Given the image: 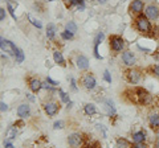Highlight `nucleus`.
<instances>
[{
  "label": "nucleus",
  "mask_w": 159,
  "mask_h": 148,
  "mask_svg": "<svg viewBox=\"0 0 159 148\" xmlns=\"http://www.w3.org/2000/svg\"><path fill=\"white\" fill-rule=\"evenodd\" d=\"M134 28L137 29L139 33L145 34V36H154V28H152V24H151V20H148L146 17L145 13L142 15H138L134 20Z\"/></svg>",
  "instance_id": "1"
},
{
  "label": "nucleus",
  "mask_w": 159,
  "mask_h": 148,
  "mask_svg": "<svg viewBox=\"0 0 159 148\" xmlns=\"http://www.w3.org/2000/svg\"><path fill=\"white\" fill-rule=\"evenodd\" d=\"M134 94H135V103L142 106H150L154 102L152 95L143 87H135L134 89Z\"/></svg>",
  "instance_id": "2"
},
{
  "label": "nucleus",
  "mask_w": 159,
  "mask_h": 148,
  "mask_svg": "<svg viewBox=\"0 0 159 148\" xmlns=\"http://www.w3.org/2000/svg\"><path fill=\"white\" fill-rule=\"evenodd\" d=\"M125 76H126V80L129 83H131V85H137L139 83V81L142 80V70L138 67H134L131 66L130 69H127L125 72Z\"/></svg>",
  "instance_id": "3"
},
{
  "label": "nucleus",
  "mask_w": 159,
  "mask_h": 148,
  "mask_svg": "<svg viewBox=\"0 0 159 148\" xmlns=\"http://www.w3.org/2000/svg\"><path fill=\"white\" fill-rule=\"evenodd\" d=\"M109 41H110V48H111L113 52H116V53L123 52L126 42H125V40H123L122 36H118V34H113V36H110V38H109Z\"/></svg>",
  "instance_id": "4"
},
{
  "label": "nucleus",
  "mask_w": 159,
  "mask_h": 148,
  "mask_svg": "<svg viewBox=\"0 0 159 148\" xmlns=\"http://www.w3.org/2000/svg\"><path fill=\"white\" fill-rule=\"evenodd\" d=\"M145 8H146V6H145L143 0H133L130 3V6H129V12L137 17L138 15H142L145 12Z\"/></svg>",
  "instance_id": "5"
},
{
  "label": "nucleus",
  "mask_w": 159,
  "mask_h": 148,
  "mask_svg": "<svg viewBox=\"0 0 159 148\" xmlns=\"http://www.w3.org/2000/svg\"><path fill=\"white\" fill-rule=\"evenodd\" d=\"M0 49H2L3 52H6L8 54H11V56H16V53L19 49L16 48V45L9 41V40H4L3 37H0Z\"/></svg>",
  "instance_id": "6"
},
{
  "label": "nucleus",
  "mask_w": 159,
  "mask_h": 148,
  "mask_svg": "<svg viewBox=\"0 0 159 148\" xmlns=\"http://www.w3.org/2000/svg\"><path fill=\"white\" fill-rule=\"evenodd\" d=\"M145 15L148 20L157 21L159 19V7L157 4H148V6H146V8H145Z\"/></svg>",
  "instance_id": "7"
},
{
  "label": "nucleus",
  "mask_w": 159,
  "mask_h": 148,
  "mask_svg": "<svg viewBox=\"0 0 159 148\" xmlns=\"http://www.w3.org/2000/svg\"><path fill=\"white\" fill-rule=\"evenodd\" d=\"M68 141L72 148H82V146H84V137L81 134H78V132H73V134L69 135Z\"/></svg>",
  "instance_id": "8"
},
{
  "label": "nucleus",
  "mask_w": 159,
  "mask_h": 148,
  "mask_svg": "<svg viewBox=\"0 0 159 148\" xmlns=\"http://www.w3.org/2000/svg\"><path fill=\"white\" fill-rule=\"evenodd\" d=\"M81 83H82V86L86 89V90H93V89H96L97 86V81H96V78H94L92 74H84L82 78H81Z\"/></svg>",
  "instance_id": "9"
},
{
  "label": "nucleus",
  "mask_w": 159,
  "mask_h": 148,
  "mask_svg": "<svg viewBox=\"0 0 159 148\" xmlns=\"http://www.w3.org/2000/svg\"><path fill=\"white\" fill-rule=\"evenodd\" d=\"M122 61L123 63H125L126 66H134L135 65V56H134V53L131 50H125V52H122Z\"/></svg>",
  "instance_id": "10"
},
{
  "label": "nucleus",
  "mask_w": 159,
  "mask_h": 148,
  "mask_svg": "<svg viewBox=\"0 0 159 148\" xmlns=\"http://www.w3.org/2000/svg\"><path fill=\"white\" fill-rule=\"evenodd\" d=\"M44 110H45V112L49 115V116H53V115H56L58 110H60V107L57 103H54V102H48L44 105Z\"/></svg>",
  "instance_id": "11"
},
{
  "label": "nucleus",
  "mask_w": 159,
  "mask_h": 148,
  "mask_svg": "<svg viewBox=\"0 0 159 148\" xmlns=\"http://www.w3.org/2000/svg\"><path fill=\"white\" fill-rule=\"evenodd\" d=\"M148 126H150L152 130H159V114L151 112V114L148 115Z\"/></svg>",
  "instance_id": "12"
},
{
  "label": "nucleus",
  "mask_w": 159,
  "mask_h": 148,
  "mask_svg": "<svg viewBox=\"0 0 159 148\" xmlns=\"http://www.w3.org/2000/svg\"><path fill=\"white\" fill-rule=\"evenodd\" d=\"M29 114H31V107H29L27 103H23V105H20L19 107H17V115L20 116V118H27V116H29Z\"/></svg>",
  "instance_id": "13"
},
{
  "label": "nucleus",
  "mask_w": 159,
  "mask_h": 148,
  "mask_svg": "<svg viewBox=\"0 0 159 148\" xmlns=\"http://www.w3.org/2000/svg\"><path fill=\"white\" fill-rule=\"evenodd\" d=\"M133 143H145L146 141V132L141 130V131H137L133 134Z\"/></svg>",
  "instance_id": "14"
},
{
  "label": "nucleus",
  "mask_w": 159,
  "mask_h": 148,
  "mask_svg": "<svg viewBox=\"0 0 159 148\" xmlns=\"http://www.w3.org/2000/svg\"><path fill=\"white\" fill-rule=\"evenodd\" d=\"M77 67L80 70H86L89 67V60L85 56H78L77 57Z\"/></svg>",
  "instance_id": "15"
},
{
  "label": "nucleus",
  "mask_w": 159,
  "mask_h": 148,
  "mask_svg": "<svg viewBox=\"0 0 159 148\" xmlns=\"http://www.w3.org/2000/svg\"><path fill=\"white\" fill-rule=\"evenodd\" d=\"M29 89H31L33 93H37L43 89V82H40L37 78H32V80L29 81Z\"/></svg>",
  "instance_id": "16"
},
{
  "label": "nucleus",
  "mask_w": 159,
  "mask_h": 148,
  "mask_svg": "<svg viewBox=\"0 0 159 148\" xmlns=\"http://www.w3.org/2000/svg\"><path fill=\"white\" fill-rule=\"evenodd\" d=\"M53 58H54V62L58 63L60 66H65L66 63H65V60H64V57H62V53L61 52H53Z\"/></svg>",
  "instance_id": "17"
},
{
  "label": "nucleus",
  "mask_w": 159,
  "mask_h": 148,
  "mask_svg": "<svg viewBox=\"0 0 159 148\" xmlns=\"http://www.w3.org/2000/svg\"><path fill=\"white\" fill-rule=\"evenodd\" d=\"M105 108H106L109 116H113L114 114H116V107H114V103L110 99H106L105 101Z\"/></svg>",
  "instance_id": "18"
},
{
  "label": "nucleus",
  "mask_w": 159,
  "mask_h": 148,
  "mask_svg": "<svg viewBox=\"0 0 159 148\" xmlns=\"http://www.w3.org/2000/svg\"><path fill=\"white\" fill-rule=\"evenodd\" d=\"M84 111H85L86 115L92 116V115H94L97 112V108H96V106H94L93 103H88V105H85V107H84Z\"/></svg>",
  "instance_id": "19"
},
{
  "label": "nucleus",
  "mask_w": 159,
  "mask_h": 148,
  "mask_svg": "<svg viewBox=\"0 0 159 148\" xmlns=\"http://www.w3.org/2000/svg\"><path fill=\"white\" fill-rule=\"evenodd\" d=\"M54 36H56V25L54 24H48V27H47V37L48 38H54Z\"/></svg>",
  "instance_id": "20"
},
{
  "label": "nucleus",
  "mask_w": 159,
  "mask_h": 148,
  "mask_svg": "<svg viewBox=\"0 0 159 148\" xmlns=\"http://www.w3.org/2000/svg\"><path fill=\"white\" fill-rule=\"evenodd\" d=\"M117 147L118 148H130L131 144H130V141L125 139V137H118L117 139Z\"/></svg>",
  "instance_id": "21"
},
{
  "label": "nucleus",
  "mask_w": 159,
  "mask_h": 148,
  "mask_svg": "<svg viewBox=\"0 0 159 148\" xmlns=\"http://www.w3.org/2000/svg\"><path fill=\"white\" fill-rule=\"evenodd\" d=\"M16 134H17V131H16V127H9L7 132H6V137H8V139H15L16 137Z\"/></svg>",
  "instance_id": "22"
},
{
  "label": "nucleus",
  "mask_w": 159,
  "mask_h": 148,
  "mask_svg": "<svg viewBox=\"0 0 159 148\" xmlns=\"http://www.w3.org/2000/svg\"><path fill=\"white\" fill-rule=\"evenodd\" d=\"M65 29H66V31H69V32H72V33H76V32H77V25H76V23H74V21H68Z\"/></svg>",
  "instance_id": "23"
},
{
  "label": "nucleus",
  "mask_w": 159,
  "mask_h": 148,
  "mask_svg": "<svg viewBox=\"0 0 159 148\" xmlns=\"http://www.w3.org/2000/svg\"><path fill=\"white\" fill-rule=\"evenodd\" d=\"M105 38V34H103L102 32H99V33H97V36H96V38H94V46H98L99 44L102 42V40Z\"/></svg>",
  "instance_id": "24"
},
{
  "label": "nucleus",
  "mask_w": 159,
  "mask_h": 148,
  "mask_svg": "<svg viewBox=\"0 0 159 148\" xmlns=\"http://www.w3.org/2000/svg\"><path fill=\"white\" fill-rule=\"evenodd\" d=\"M148 70L151 72L152 76H155L159 80V65H151L150 67H148Z\"/></svg>",
  "instance_id": "25"
},
{
  "label": "nucleus",
  "mask_w": 159,
  "mask_h": 148,
  "mask_svg": "<svg viewBox=\"0 0 159 148\" xmlns=\"http://www.w3.org/2000/svg\"><path fill=\"white\" fill-rule=\"evenodd\" d=\"M58 94H60V98H61V101H62V102H65V103H69V102H70V99H69V95L66 94L65 91H62L61 89L58 90Z\"/></svg>",
  "instance_id": "26"
},
{
  "label": "nucleus",
  "mask_w": 159,
  "mask_h": 148,
  "mask_svg": "<svg viewBox=\"0 0 159 148\" xmlns=\"http://www.w3.org/2000/svg\"><path fill=\"white\" fill-rule=\"evenodd\" d=\"M73 36H74V33H72V32H69V31H64V32H61V37L64 38V40H72L73 38Z\"/></svg>",
  "instance_id": "27"
},
{
  "label": "nucleus",
  "mask_w": 159,
  "mask_h": 148,
  "mask_svg": "<svg viewBox=\"0 0 159 148\" xmlns=\"http://www.w3.org/2000/svg\"><path fill=\"white\" fill-rule=\"evenodd\" d=\"M28 19H29V21H31V23L33 24V25H34V27H37L39 29H41V28H43V24H41V21H39V20H36V19H33V17L31 16V15H28Z\"/></svg>",
  "instance_id": "28"
},
{
  "label": "nucleus",
  "mask_w": 159,
  "mask_h": 148,
  "mask_svg": "<svg viewBox=\"0 0 159 148\" xmlns=\"http://www.w3.org/2000/svg\"><path fill=\"white\" fill-rule=\"evenodd\" d=\"M15 58H16V62L17 63H21L23 61H24V53H23V50H17V53H16V56H15Z\"/></svg>",
  "instance_id": "29"
},
{
  "label": "nucleus",
  "mask_w": 159,
  "mask_h": 148,
  "mask_svg": "<svg viewBox=\"0 0 159 148\" xmlns=\"http://www.w3.org/2000/svg\"><path fill=\"white\" fill-rule=\"evenodd\" d=\"M7 9H8V12H9V15H11V16H12L13 20H16V15H15L13 7L11 6V3H9V2H7Z\"/></svg>",
  "instance_id": "30"
},
{
  "label": "nucleus",
  "mask_w": 159,
  "mask_h": 148,
  "mask_svg": "<svg viewBox=\"0 0 159 148\" xmlns=\"http://www.w3.org/2000/svg\"><path fill=\"white\" fill-rule=\"evenodd\" d=\"M85 148H101V146H99L98 141H90L85 146Z\"/></svg>",
  "instance_id": "31"
},
{
  "label": "nucleus",
  "mask_w": 159,
  "mask_h": 148,
  "mask_svg": "<svg viewBox=\"0 0 159 148\" xmlns=\"http://www.w3.org/2000/svg\"><path fill=\"white\" fill-rule=\"evenodd\" d=\"M103 80H105L107 83H111V76H110V73H109V70L103 72Z\"/></svg>",
  "instance_id": "32"
},
{
  "label": "nucleus",
  "mask_w": 159,
  "mask_h": 148,
  "mask_svg": "<svg viewBox=\"0 0 159 148\" xmlns=\"http://www.w3.org/2000/svg\"><path fill=\"white\" fill-rule=\"evenodd\" d=\"M53 128H54V130H61V128H64V122H62V120H57V122H54Z\"/></svg>",
  "instance_id": "33"
},
{
  "label": "nucleus",
  "mask_w": 159,
  "mask_h": 148,
  "mask_svg": "<svg viewBox=\"0 0 159 148\" xmlns=\"http://www.w3.org/2000/svg\"><path fill=\"white\" fill-rule=\"evenodd\" d=\"M43 89H45V90H49V91H53V86H52L48 81L43 82Z\"/></svg>",
  "instance_id": "34"
},
{
  "label": "nucleus",
  "mask_w": 159,
  "mask_h": 148,
  "mask_svg": "<svg viewBox=\"0 0 159 148\" xmlns=\"http://www.w3.org/2000/svg\"><path fill=\"white\" fill-rule=\"evenodd\" d=\"M130 148H147V146L145 143H134Z\"/></svg>",
  "instance_id": "35"
},
{
  "label": "nucleus",
  "mask_w": 159,
  "mask_h": 148,
  "mask_svg": "<svg viewBox=\"0 0 159 148\" xmlns=\"http://www.w3.org/2000/svg\"><path fill=\"white\" fill-rule=\"evenodd\" d=\"M81 3H84V0H69V6H78Z\"/></svg>",
  "instance_id": "36"
},
{
  "label": "nucleus",
  "mask_w": 159,
  "mask_h": 148,
  "mask_svg": "<svg viewBox=\"0 0 159 148\" xmlns=\"http://www.w3.org/2000/svg\"><path fill=\"white\" fill-rule=\"evenodd\" d=\"M70 83H72V90L77 91V85H76V80L74 78H70Z\"/></svg>",
  "instance_id": "37"
},
{
  "label": "nucleus",
  "mask_w": 159,
  "mask_h": 148,
  "mask_svg": "<svg viewBox=\"0 0 159 148\" xmlns=\"http://www.w3.org/2000/svg\"><path fill=\"white\" fill-rule=\"evenodd\" d=\"M7 110H8V106L4 102H0V111H7Z\"/></svg>",
  "instance_id": "38"
},
{
  "label": "nucleus",
  "mask_w": 159,
  "mask_h": 148,
  "mask_svg": "<svg viewBox=\"0 0 159 148\" xmlns=\"http://www.w3.org/2000/svg\"><path fill=\"white\" fill-rule=\"evenodd\" d=\"M6 19V11L3 8H0V21H3Z\"/></svg>",
  "instance_id": "39"
},
{
  "label": "nucleus",
  "mask_w": 159,
  "mask_h": 148,
  "mask_svg": "<svg viewBox=\"0 0 159 148\" xmlns=\"http://www.w3.org/2000/svg\"><path fill=\"white\" fill-rule=\"evenodd\" d=\"M47 81H48L49 83H51V85H52V86H56V85H58V83H57L56 81H53V80H52V78H51V77H48V78H47Z\"/></svg>",
  "instance_id": "40"
},
{
  "label": "nucleus",
  "mask_w": 159,
  "mask_h": 148,
  "mask_svg": "<svg viewBox=\"0 0 159 148\" xmlns=\"http://www.w3.org/2000/svg\"><path fill=\"white\" fill-rule=\"evenodd\" d=\"M4 147H6V148H13V144H12L11 141L6 140V141H4Z\"/></svg>",
  "instance_id": "41"
},
{
  "label": "nucleus",
  "mask_w": 159,
  "mask_h": 148,
  "mask_svg": "<svg viewBox=\"0 0 159 148\" xmlns=\"http://www.w3.org/2000/svg\"><path fill=\"white\" fill-rule=\"evenodd\" d=\"M77 9H78V11H84V9H85V3L78 4V6H77Z\"/></svg>",
  "instance_id": "42"
},
{
  "label": "nucleus",
  "mask_w": 159,
  "mask_h": 148,
  "mask_svg": "<svg viewBox=\"0 0 159 148\" xmlns=\"http://www.w3.org/2000/svg\"><path fill=\"white\" fill-rule=\"evenodd\" d=\"M152 56H154V58H155V60H158V61H159V49H158V50H157L155 53L152 54Z\"/></svg>",
  "instance_id": "43"
},
{
  "label": "nucleus",
  "mask_w": 159,
  "mask_h": 148,
  "mask_svg": "<svg viewBox=\"0 0 159 148\" xmlns=\"http://www.w3.org/2000/svg\"><path fill=\"white\" fill-rule=\"evenodd\" d=\"M27 98H28V99L31 101V102H34V101H36V99H34V97L31 95V94H27Z\"/></svg>",
  "instance_id": "44"
},
{
  "label": "nucleus",
  "mask_w": 159,
  "mask_h": 148,
  "mask_svg": "<svg viewBox=\"0 0 159 148\" xmlns=\"http://www.w3.org/2000/svg\"><path fill=\"white\" fill-rule=\"evenodd\" d=\"M96 2H97L98 4H105V3H106V0H96Z\"/></svg>",
  "instance_id": "45"
},
{
  "label": "nucleus",
  "mask_w": 159,
  "mask_h": 148,
  "mask_svg": "<svg viewBox=\"0 0 159 148\" xmlns=\"http://www.w3.org/2000/svg\"><path fill=\"white\" fill-rule=\"evenodd\" d=\"M157 148H159V141H157Z\"/></svg>",
  "instance_id": "46"
},
{
  "label": "nucleus",
  "mask_w": 159,
  "mask_h": 148,
  "mask_svg": "<svg viewBox=\"0 0 159 148\" xmlns=\"http://www.w3.org/2000/svg\"><path fill=\"white\" fill-rule=\"evenodd\" d=\"M47 2H56V0H47Z\"/></svg>",
  "instance_id": "47"
},
{
  "label": "nucleus",
  "mask_w": 159,
  "mask_h": 148,
  "mask_svg": "<svg viewBox=\"0 0 159 148\" xmlns=\"http://www.w3.org/2000/svg\"><path fill=\"white\" fill-rule=\"evenodd\" d=\"M0 2H6V0H0Z\"/></svg>",
  "instance_id": "48"
},
{
  "label": "nucleus",
  "mask_w": 159,
  "mask_h": 148,
  "mask_svg": "<svg viewBox=\"0 0 159 148\" xmlns=\"http://www.w3.org/2000/svg\"><path fill=\"white\" fill-rule=\"evenodd\" d=\"M121 2H126V0H121Z\"/></svg>",
  "instance_id": "49"
}]
</instances>
